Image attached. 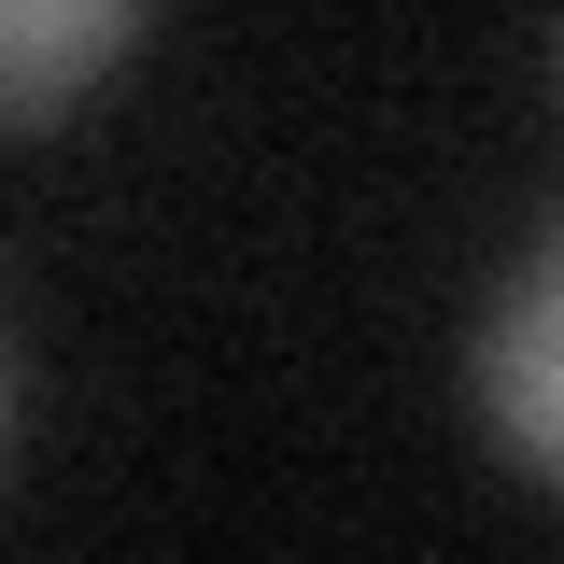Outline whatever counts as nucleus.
I'll return each instance as SVG.
<instances>
[{
	"instance_id": "nucleus-1",
	"label": "nucleus",
	"mask_w": 564,
	"mask_h": 564,
	"mask_svg": "<svg viewBox=\"0 0 564 564\" xmlns=\"http://www.w3.org/2000/svg\"><path fill=\"white\" fill-rule=\"evenodd\" d=\"M480 423H494L508 466H536V480L564 494V226L480 311Z\"/></svg>"
},
{
	"instance_id": "nucleus-4",
	"label": "nucleus",
	"mask_w": 564,
	"mask_h": 564,
	"mask_svg": "<svg viewBox=\"0 0 564 564\" xmlns=\"http://www.w3.org/2000/svg\"><path fill=\"white\" fill-rule=\"evenodd\" d=\"M551 70H564V43H551Z\"/></svg>"
},
{
	"instance_id": "nucleus-3",
	"label": "nucleus",
	"mask_w": 564,
	"mask_h": 564,
	"mask_svg": "<svg viewBox=\"0 0 564 564\" xmlns=\"http://www.w3.org/2000/svg\"><path fill=\"white\" fill-rule=\"evenodd\" d=\"M0 452H14V325H0Z\"/></svg>"
},
{
	"instance_id": "nucleus-2",
	"label": "nucleus",
	"mask_w": 564,
	"mask_h": 564,
	"mask_svg": "<svg viewBox=\"0 0 564 564\" xmlns=\"http://www.w3.org/2000/svg\"><path fill=\"white\" fill-rule=\"evenodd\" d=\"M141 43V0H0V128H57Z\"/></svg>"
}]
</instances>
